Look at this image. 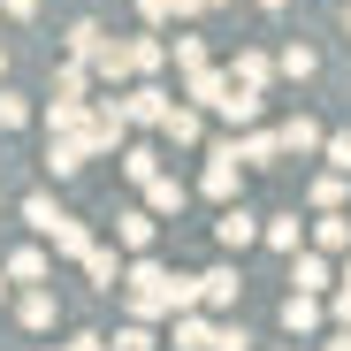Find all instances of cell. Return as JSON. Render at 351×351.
<instances>
[]
</instances>
